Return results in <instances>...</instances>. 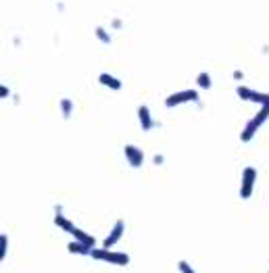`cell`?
Instances as JSON below:
<instances>
[{
	"mask_svg": "<svg viewBox=\"0 0 269 273\" xmlns=\"http://www.w3.org/2000/svg\"><path fill=\"white\" fill-rule=\"evenodd\" d=\"M267 273H269V271H267Z\"/></svg>",
	"mask_w": 269,
	"mask_h": 273,
	"instance_id": "44dd1931",
	"label": "cell"
},
{
	"mask_svg": "<svg viewBox=\"0 0 269 273\" xmlns=\"http://www.w3.org/2000/svg\"><path fill=\"white\" fill-rule=\"evenodd\" d=\"M255 184H257V169L253 165H248L242 169V177H240V198L242 200H248L250 196L255 194Z\"/></svg>",
	"mask_w": 269,
	"mask_h": 273,
	"instance_id": "277c9868",
	"label": "cell"
},
{
	"mask_svg": "<svg viewBox=\"0 0 269 273\" xmlns=\"http://www.w3.org/2000/svg\"><path fill=\"white\" fill-rule=\"evenodd\" d=\"M67 250H69L71 254H79V257H90L92 254V246L83 244L79 240H71L69 244H67Z\"/></svg>",
	"mask_w": 269,
	"mask_h": 273,
	"instance_id": "8fae6325",
	"label": "cell"
},
{
	"mask_svg": "<svg viewBox=\"0 0 269 273\" xmlns=\"http://www.w3.org/2000/svg\"><path fill=\"white\" fill-rule=\"evenodd\" d=\"M59 107H61V115H63L65 121L67 119H71V115H73V100L71 98H61Z\"/></svg>",
	"mask_w": 269,
	"mask_h": 273,
	"instance_id": "4fadbf2b",
	"label": "cell"
},
{
	"mask_svg": "<svg viewBox=\"0 0 269 273\" xmlns=\"http://www.w3.org/2000/svg\"><path fill=\"white\" fill-rule=\"evenodd\" d=\"M242 77H244V73H242V71H238V69L234 71V79H236V81H240Z\"/></svg>",
	"mask_w": 269,
	"mask_h": 273,
	"instance_id": "ffe728a7",
	"label": "cell"
},
{
	"mask_svg": "<svg viewBox=\"0 0 269 273\" xmlns=\"http://www.w3.org/2000/svg\"><path fill=\"white\" fill-rule=\"evenodd\" d=\"M123 157H125L127 165L133 167V169H140L144 165V150L138 148L136 144H125L123 146Z\"/></svg>",
	"mask_w": 269,
	"mask_h": 273,
	"instance_id": "ba28073f",
	"label": "cell"
},
{
	"mask_svg": "<svg viewBox=\"0 0 269 273\" xmlns=\"http://www.w3.org/2000/svg\"><path fill=\"white\" fill-rule=\"evenodd\" d=\"M55 211H57V213H55V225H57L59 230H63L65 234L73 236V240H79V242H83V244H88V246L96 248V240H94V236H92V234L79 230L69 217H65V215H63V209L59 207V204L55 207Z\"/></svg>",
	"mask_w": 269,
	"mask_h": 273,
	"instance_id": "6da1fadb",
	"label": "cell"
},
{
	"mask_svg": "<svg viewBox=\"0 0 269 273\" xmlns=\"http://www.w3.org/2000/svg\"><path fill=\"white\" fill-rule=\"evenodd\" d=\"M9 96H11V88L3 83V86H0V98L5 100V98H9Z\"/></svg>",
	"mask_w": 269,
	"mask_h": 273,
	"instance_id": "e0dca14e",
	"label": "cell"
},
{
	"mask_svg": "<svg viewBox=\"0 0 269 273\" xmlns=\"http://www.w3.org/2000/svg\"><path fill=\"white\" fill-rule=\"evenodd\" d=\"M98 81L103 83L105 88L113 90V92H119V90L123 88V81H121L119 77H115L113 73H100V75H98Z\"/></svg>",
	"mask_w": 269,
	"mask_h": 273,
	"instance_id": "30bf717a",
	"label": "cell"
},
{
	"mask_svg": "<svg viewBox=\"0 0 269 273\" xmlns=\"http://www.w3.org/2000/svg\"><path fill=\"white\" fill-rule=\"evenodd\" d=\"M94 33H96V38H98L100 42H103V44H111V33H109V31H107L103 25H98Z\"/></svg>",
	"mask_w": 269,
	"mask_h": 273,
	"instance_id": "9a60e30c",
	"label": "cell"
},
{
	"mask_svg": "<svg viewBox=\"0 0 269 273\" xmlns=\"http://www.w3.org/2000/svg\"><path fill=\"white\" fill-rule=\"evenodd\" d=\"M123 27V21L121 19H113V29H121Z\"/></svg>",
	"mask_w": 269,
	"mask_h": 273,
	"instance_id": "d6986e66",
	"label": "cell"
},
{
	"mask_svg": "<svg viewBox=\"0 0 269 273\" xmlns=\"http://www.w3.org/2000/svg\"><path fill=\"white\" fill-rule=\"evenodd\" d=\"M123 234H125V221H123V219H117L115 223H113V228H111V232H109V236L103 240V248H113V246H117V244L121 242Z\"/></svg>",
	"mask_w": 269,
	"mask_h": 273,
	"instance_id": "52a82bcc",
	"label": "cell"
},
{
	"mask_svg": "<svg viewBox=\"0 0 269 273\" xmlns=\"http://www.w3.org/2000/svg\"><path fill=\"white\" fill-rule=\"evenodd\" d=\"M136 115H138V123H140V129L142 131H150V129L157 125L153 113H150V109L146 105H140L138 111H136Z\"/></svg>",
	"mask_w": 269,
	"mask_h": 273,
	"instance_id": "9c48e42d",
	"label": "cell"
},
{
	"mask_svg": "<svg viewBox=\"0 0 269 273\" xmlns=\"http://www.w3.org/2000/svg\"><path fill=\"white\" fill-rule=\"evenodd\" d=\"M211 86H213L211 75H209L207 71H200V73L196 75V88H198V90H211Z\"/></svg>",
	"mask_w": 269,
	"mask_h": 273,
	"instance_id": "7c38bea8",
	"label": "cell"
},
{
	"mask_svg": "<svg viewBox=\"0 0 269 273\" xmlns=\"http://www.w3.org/2000/svg\"><path fill=\"white\" fill-rule=\"evenodd\" d=\"M90 257L94 261H105L109 265H115V267H127L129 265V254L127 252H121V250H113V248H92V254Z\"/></svg>",
	"mask_w": 269,
	"mask_h": 273,
	"instance_id": "7a4b0ae2",
	"label": "cell"
},
{
	"mask_svg": "<svg viewBox=\"0 0 269 273\" xmlns=\"http://www.w3.org/2000/svg\"><path fill=\"white\" fill-rule=\"evenodd\" d=\"M153 163H155V165H159V167H161V165H163V163H165V157H163V155H155V157H153Z\"/></svg>",
	"mask_w": 269,
	"mask_h": 273,
	"instance_id": "ac0fdd59",
	"label": "cell"
},
{
	"mask_svg": "<svg viewBox=\"0 0 269 273\" xmlns=\"http://www.w3.org/2000/svg\"><path fill=\"white\" fill-rule=\"evenodd\" d=\"M7 252H9V236L3 232L0 234V261H5Z\"/></svg>",
	"mask_w": 269,
	"mask_h": 273,
	"instance_id": "5bb4252c",
	"label": "cell"
},
{
	"mask_svg": "<svg viewBox=\"0 0 269 273\" xmlns=\"http://www.w3.org/2000/svg\"><path fill=\"white\" fill-rule=\"evenodd\" d=\"M236 94L244 102H255V105H261V107H269V92H259L248 86H238Z\"/></svg>",
	"mask_w": 269,
	"mask_h": 273,
	"instance_id": "8992f818",
	"label": "cell"
},
{
	"mask_svg": "<svg viewBox=\"0 0 269 273\" xmlns=\"http://www.w3.org/2000/svg\"><path fill=\"white\" fill-rule=\"evenodd\" d=\"M200 100V94L198 90H180V92H173L165 98V107L167 109H175V107H182V105H188V102H198Z\"/></svg>",
	"mask_w": 269,
	"mask_h": 273,
	"instance_id": "5b68a950",
	"label": "cell"
},
{
	"mask_svg": "<svg viewBox=\"0 0 269 273\" xmlns=\"http://www.w3.org/2000/svg\"><path fill=\"white\" fill-rule=\"evenodd\" d=\"M177 269H180V273H196L194 267H192L186 259H180V261H177Z\"/></svg>",
	"mask_w": 269,
	"mask_h": 273,
	"instance_id": "2e32d148",
	"label": "cell"
},
{
	"mask_svg": "<svg viewBox=\"0 0 269 273\" xmlns=\"http://www.w3.org/2000/svg\"><path fill=\"white\" fill-rule=\"evenodd\" d=\"M267 119H269V107H261L257 113H255V117H250L248 119V123L244 125V129L240 131V142H250V140H253L255 138V133L263 127V123L267 121Z\"/></svg>",
	"mask_w": 269,
	"mask_h": 273,
	"instance_id": "3957f363",
	"label": "cell"
}]
</instances>
